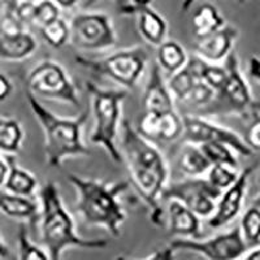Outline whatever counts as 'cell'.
<instances>
[{"mask_svg": "<svg viewBox=\"0 0 260 260\" xmlns=\"http://www.w3.org/2000/svg\"><path fill=\"white\" fill-rule=\"evenodd\" d=\"M120 136V150L130 182L150 210V221L155 226H166L167 213L160 201L171 183L168 161L157 146L141 136L127 120L122 121Z\"/></svg>", "mask_w": 260, "mask_h": 260, "instance_id": "6da1fadb", "label": "cell"}, {"mask_svg": "<svg viewBox=\"0 0 260 260\" xmlns=\"http://www.w3.org/2000/svg\"><path fill=\"white\" fill-rule=\"evenodd\" d=\"M67 180L77 192L76 210L86 224L106 229L111 236L118 237L126 220V211L121 195L129 190L127 181L106 182L95 178H85L68 173Z\"/></svg>", "mask_w": 260, "mask_h": 260, "instance_id": "7a4b0ae2", "label": "cell"}, {"mask_svg": "<svg viewBox=\"0 0 260 260\" xmlns=\"http://www.w3.org/2000/svg\"><path fill=\"white\" fill-rule=\"evenodd\" d=\"M41 203V237L51 260H61L62 252L69 247L85 250H104L110 242L103 238L87 240L76 232L71 213L62 203L60 190L55 182H47L39 191Z\"/></svg>", "mask_w": 260, "mask_h": 260, "instance_id": "3957f363", "label": "cell"}, {"mask_svg": "<svg viewBox=\"0 0 260 260\" xmlns=\"http://www.w3.org/2000/svg\"><path fill=\"white\" fill-rule=\"evenodd\" d=\"M27 103L45 136L46 162L51 168H61L67 159L89 157L91 151L82 139L83 125L87 121V111L74 118L57 116L39 102L37 96L26 91Z\"/></svg>", "mask_w": 260, "mask_h": 260, "instance_id": "277c9868", "label": "cell"}, {"mask_svg": "<svg viewBox=\"0 0 260 260\" xmlns=\"http://www.w3.org/2000/svg\"><path fill=\"white\" fill-rule=\"evenodd\" d=\"M86 90L91 96V110L94 116V129L90 134V142L104 148L107 155L115 162H122L118 137L121 134L122 103L127 91L104 90L91 81L85 82Z\"/></svg>", "mask_w": 260, "mask_h": 260, "instance_id": "5b68a950", "label": "cell"}, {"mask_svg": "<svg viewBox=\"0 0 260 260\" xmlns=\"http://www.w3.org/2000/svg\"><path fill=\"white\" fill-rule=\"evenodd\" d=\"M74 61L81 68L87 69L95 74L108 77L126 89H134L142 77L148 62V55L141 46L126 48L103 57L91 59L87 56H76Z\"/></svg>", "mask_w": 260, "mask_h": 260, "instance_id": "8992f818", "label": "cell"}, {"mask_svg": "<svg viewBox=\"0 0 260 260\" xmlns=\"http://www.w3.org/2000/svg\"><path fill=\"white\" fill-rule=\"evenodd\" d=\"M26 91L37 98L62 102L73 107H81L77 87L59 62L43 60L29 72Z\"/></svg>", "mask_w": 260, "mask_h": 260, "instance_id": "52a82bcc", "label": "cell"}, {"mask_svg": "<svg viewBox=\"0 0 260 260\" xmlns=\"http://www.w3.org/2000/svg\"><path fill=\"white\" fill-rule=\"evenodd\" d=\"M69 43L76 50L101 52L117 45V34L112 18L103 12H81L69 22Z\"/></svg>", "mask_w": 260, "mask_h": 260, "instance_id": "ba28073f", "label": "cell"}, {"mask_svg": "<svg viewBox=\"0 0 260 260\" xmlns=\"http://www.w3.org/2000/svg\"><path fill=\"white\" fill-rule=\"evenodd\" d=\"M169 247L175 251L195 252L207 260H238L250 248L243 240L240 226L203 241L176 238L169 243Z\"/></svg>", "mask_w": 260, "mask_h": 260, "instance_id": "9c48e42d", "label": "cell"}, {"mask_svg": "<svg viewBox=\"0 0 260 260\" xmlns=\"http://www.w3.org/2000/svg\"><path fill=\"white\" fill-rule=\"evenodd\" d=\"M222 191L216 189L204 177L189 178L171 182L162 194V201H178L198 215L201 219H210L215 213Z\"/></svg>", "mask_w": 260, "mask_h": 260, "instance_id": "30bf717a", "label": "cell"}, {"mask_svg": "<svg viewBox=\"0 0 260 260\" xmlns=\"http://www.w3.org/2000/svg\"><path fill=\"white\" fill-rule=\"evenodd\" d=\"M224 65L228 72V80L222 91L216 96L224 102L222 112L252 118L259 113L260 104L255 101L251 87L241 68L240 59L234 51L228 56Z\"/></svg>", "mask_w": 260, "mask_h": 260, "instance_id": "8fae6325", "label": "cell"}, {"mask_svg": "<svg viewBox=\"0 0 260 260\" xmlns=\"http://www.w3.org/2000/svg\"><path fill=\"white\" fill-rule=\"evenodd\" d=\"M182 139L185 143L197 146L212 142L224 143L241 156L250 157L254 155L251 148L246 145L245 139L234 130L215 124L199 115H182Z\"/></svg>", "mask_w": 260, "mask_h": 260, "instance_id": "7c38bea8", "label": "cell"}, {"mask_svg": "<svg viewBox=\"0 0 260 260\" xmlns=\"http://www.w3.org/2000/svg\"><path fill=\"white\" fill-rule=\"evenodd\" d=\"M254 169L255 166H248L243 168L233 186L222 192L221 198L219 199L216 206L215 213L208 219V226L212 229H220L231 224L240 216V213L242 212L243 203H245L248 181L254 173Z\"/></svg>", "mask_w": 260, "mask_h": 260, "instance_id": "4fadbf2b", "label": "cell"}, {"mask_svg": "<svg viewBox=\"0 0 260 260\" xmlns=\"http://www.w3.org/2000/svg\"><path fill=\"white\" fill-rule=\"evenodd\" d=\"M240 36L238 29L225 25L222 29L210 36L195 38V56L210 64H224L228 56L233 52L234 43Z\"/></svg>", "mask_w": 260, "mask_h": 260, "instance_id": "5bb4252c", "label": "cell"}, {"mask_svg": "<svg viewBox=\"0 0 260 260\" xmlns=\"http://www.w3.org/2000/svg\"><path fill=\"white\" fill-rule=\"evenodd\" d=\"M142 104L145 112L166 113L175 111V99L169 91L167 81L162 77V69L156 62L151 68L143 92Z\"/></svg>", "mask_w": 260, "mask_h": 260, "instance_id": "9a60e30c", "label": "cell"}, {"mask_svg": "<svg viewBox=\"0 0 260 260\" xmlns=\"http://www.w3.org/2000/svg\"><path fill=\"white\" fill-rule=\"evenodd\" d=\"M167 225L169 233L181 238L199 240L202 237L201 217L178 201H168Z\"/></svg>", "mask_w": 260, "mask_h": 260, "instance_id": "2e32d148", "label": "cell"}, {"mask_svg": "<svg viewBox=\"0 0 260 260\" xmlns=\"http://www.w3.org/2000/svg\"><path fill=\"white\" fill-rule=\"evenodd\" d=\"M0 212L12 219L27 221L32 226H38L41 222V203L7 190H0Z\"/></svg>", "mask_w": 260, "mask_h": 260, "instance_id": "e0dca14e", "label": "cell"}, {"mask_svg": "<svg viewBox=\"0 0 260 260\" xmlns=\"http://www.w3.org/2000/svg\"><path fill=\"white\" fill-rule=\"evenodd\" d=\"M137 27L141 37L154 47L157 48L167 41L168 24L152 7L143 8L137 13Z\"/></svg>", "mask_w": 260, "mask_h": 260, "instance_id": "ac0fdd59", "label": "cell"}, {"mask_svg": "<svg viewBox=\"0 0 260 260\" xmlns=\"http://www.w3.org/2000/svg\"><path fill=\"white\" fill-rule=\"evenodd\" d=\"M38 48L36 38L29 31L15 36L0 34V59L6 61H22L32 56Z\"/></svg>", "mask_w": 260, "mask_h": 260, "instance_id": "d6986e66", "label": "cell"}, {"mask_svg": "<svg viewBox=\"0 0 260 260\" xmlns=\"http://www.w3.org/2000/svg\"><path fill=\"white\" fill-rule=\"evenodd\" d=\"M4 157L9 167L4 190L12 192V194L31 198L38 187V181H37L36 176L26 169L21 168L15 155H4Z\"/></svg>", "mask_w": 260, "mask_h": 260, "instance_id": "ffe728a7", "label": "cell"}, {"mask_svg": "<svg viewBox=\"0 0 260 260\" xmlns=\"http://www.w3.org/2000/svg\"><path fill=\"white\" fill-rule=\"evenodd\" d=\"M199 81H201V77H199L198 64H197V57L194 56L190 57L189 64L185 68L181 69L177 73L172 74L167 81V85L175 102H180L183 104Z\"/></svg>", "mask_w": 260, "mask_h": 260, "instance_id": "44dd1931", "label": "cell"}, {"mask_svg": "<svg viewBox=\"0 0 260 260\" xmlns=\"http://www.w3.org/2000/svg\"><path fill=\"white\" fill-rule=\"evenodd\" d=\"M225 17L219 8L211 3H203L195 9L191 17L192 31L195 38L210 36L225 26Z\"/></svg>", "mask_w": 260, "mask_h": 260, "instance_id": "7402d4cb", "label": "cell"}, {"mask_svg": "<svg viewBox=\"0 0 260 260\" xmlns=\"http://www.w3.org/2000/svg\"><path fill=\"white\" fill-rule=\"evenodd\" d=\"M178 167L189 178H199L207 176L212 166L199 146L185 143L178 156Z\"/></svg>", "mask_w": 260, "mask_h": 260, "instance_id": "603a6c76", "label": "cell"}, {"mask_svg": "<svg viewBox=\"0 0 260 260\" xmlns=\"http://www.w3.org/2000/svg\"><path fill=\"white\" fill-rule=\"evenodd\" d=\"M189 55L186 50L176 41L167 39L161 46L157 47L156 64L169 76L177 73L189 64Z\"/></svg>", "mask_w": 260, "mask_h": 260, "instance_id": "cb8c5ba5", "label": "cell"}, {"mask_svg": "<svg viewBox=\"0 0 260 260\" xmlns=\"http://www.w3.org/2000/svg\"><path fill=\"white\" fill-rule=\"evenodd\" d=\"M25 133L20 122L15 118L0 116V151L6 155L20 152Z\"/></svg>", "mask_w": 260, "mask_h": 260, "instance_id": "d4e9b609", "label": "cell"}, {"mask_svg": "<svg viewBox=\"0 0 260 260\" xmlns=\"http://www.w3.org/2000/svg\"><path fill=\"white\" fill-rule=\"evenodd\" d=\"M183 121L182 116L175 111L166 113H159L157 120L156 141L161 142H173L176 139L182 138Z\"/></svg>", "mask_w": 260, "mask_h": 260, "instance_id": "484cf974", "label": "cell"}, {"mask_svg": "<svg viewBox=\"0 0 260 260\" xmlns=\"http://www.w3.org/2000/svg\"><path fill=\"white\" fill-rule=\"evenodd\" d=\"M197 57V56H195ZM197 64H198L199 77L206 85H208L217 95L222 91L225 83L228 80V72L224 64H210L207 61H203L202 59L197 57Z\"/></svg>", "mask_w": 260, "mask_h": 260, "instance_id": "4316f807", "label": "cell"}, {"mask_svg": "<svg viewBox=\"0 0 260 260\" xmlns=\"http://www.w3.org/2000/svg\"><path fill=\"white\" fill-rule=\"evenodd\" d=\"M240 229L248 247L260 246V208L251 206L241 216Z\"/></svg>", "mask_w": 260, "mask_h": 260, "instance_id": "83f0119b", "label": "cell"}, {"mask_svg": "<svg viewBox=\"0 0 260 260\" xmlns=\"http://www.w3.org/2000/svg\"><path fill=\"white\" fill-rule=\"evenodd\" d=\"M203 154L211 162V166H229L240 169V161L237 155L229 146L224 143H204L199 146Z\"/></svg>", "mask_w": 260, "mask_h": 260, "instance_id": "f1b7e54d", "label": "cell"}, {"mask_svg": "<svg viewBox=\"0 0 260 260\" xmlns=\"http://www.w3.org/2000/svg\"><path fill=\"white\" fill-rule=\"evenodd\" d=\"M41 36L45 42L52 48L64 47L71 39V29L69 24L64 18L53 21L51 24L41 27Z\"/></svg>", "mask_w": 260, "mask_h": 260, "instance_id": "f546056e", "label": "cell"}, {"mask_svg": "<svg viewBox=\"0 0 260 260\" xmlns=\"http://www.w3.org/2000/svg\"><path fill=\"white\" fill-rule=\"evenodd\" d=\"M241 171L242 169L229 166H212L207 173V180L212 186L224 192L236 183V181L240 177Z\"/></svg>", "mask_w": 260, "mask_h": 260, "instance_id": "4dcf8cb0", "label": "cell"}, {"mask_svg": "<svg viewBox=\"0 0 260 260\" xmlns=\"http://www.w3.org/2000/svg\"><path fill=\"white\" fill-rule=\"evenodd\" d=\"M18 260H51L48 252L31 242L25 225L18 232Z\"/></svg>", "mask_w": 260, "mask_h": 260, "instance_id": "1f68e13d", "label": "cell"}, {"mask_svg": "<svg viewBox=\"0 0 260 260\" xmlns=\"http://www.w3.org/2000/svg\"><path fill=\"white\" fill-rule=\"evenodd\" d=\"M61 8L53 0H41L36 4V26L39 29L59 20Z\"/></svg>", "mask_w": 260, "mask_h": 260, "instance_id": "d6a6232c", "label": "cell"}, {"mask_svg": "<svg viewBox=\"0 0 260 260\" xmlns=\"http://www.w3.org/2000/svg\"><path fill=\"white\" fill-rule=\"evenodd\" d=\"M243 139L246 145L251 148L252 152H260V113L251 118V122L246 129Z\"/></svg>", "mask_w": 260, "mask_h": 260, "instance_id": "836d02e7", "label": "cell"}, {"mask_svg": "<svg viewBox=\"0 0 260 260\" xmlns=\"http://www.w3.org/2000/svg\"><path fill=\"white\" fill-rule=\"evenodd\" d=\"M24 31H27V27L18 20L17 15L2 16L0 17V34L15 36V34H20V32Z\"/></svg>", "mask_w": 260, "mask_h": 260, "instance_id": "e575fe53", "label": "cell"}, {"mask_svg": "<svg viewBox=\"0 0 260 260\" xmlns=\"http://www.w3.org/2000/svg\"><path fill=\"white\" fill-rule=\"evenodd\" d=\"M36 4L37 3H30V2L21 0L17 7L16 15H17L18 20L26 27L36 25Z\"/></svg>", "mask_w": 260, "mask_h": 260, "instance_id": "d590c367", "label": "cell"}, {"mask_svg": "<svg viewBox=\"0 0 260 260\" xmlns=\"http://www.w3.org/2000/svg\"><path fill=\"white\" fill-rule=\"evenodd\" d=\"M175 252H176L175 250L168 246V247L162 248V250H159V251L154 252V254L151 255V256H148L147 259H145V260H176ZM115 260H132V259H127V257H125V256H117Z\"/></svg>", "mask_w": 260, "mask_h": 260, "instance_id": "8d00e7d4", "label": "cell"}, {"mask_svg": "<svg viewBox=\"0 0 260 260\" xmlns=\"http://www.w3.org/2000/svg\"><path fill=\"white\" fill-rule=\"evenodd\" d=\"M21 0H0V17L2 16L16 15Z\"/></svg>", "mask_w": 260, "mask_h": 260, "instance_id": "74e56055", "label": "cell"}, {"mask_svg": "<svg viewBox=\"0 0 260 260\" xmlns=\"http://www.w3.org/2000/svg\"><path fill=\"white\" fill-rule=\"evenodd\" d=\"M11 92H12V83H11L7 76L0 73V102L7 99L11 95Z\"/></svg>", "mask_w": 260, "mask_h": 260, "instance_id": "f35d334b", "label": "cell"}, {"mask_svg": "<svg viewBox=\"0 0 260 260\" xmlns=\"http://www.w3.org/2000/svg\"><path fill=\"white\" fill-rule=\"evenodd\" d=\"M248 73L254 80L260 82V57L254 55L248 60Z\"/></svg>", "mask_w": 260, "mask_h": 260, "instance_id": "ab89813d", "label": "cell"}, {"mask_svg": "<svg viewBox=\"0 0 260 260\" xmlns=\"http://www.w3.org/2000/svg\"><path fill=\"white\" fill-rule=\"evenodd\" d=\"M8 171H9V167L6 157L0 156V189H4L7 177H8Z\"/></svg>", "mask_w": 260, "mask_h": 260, "instance_id": "60d3db41", "label": "cell"}, {"mask_svg": "<svg viewBox=\"0 0 260 260\" xmlns=\"http://www.w3.org/2000/svg\"><path fill=\"white\" fill-rule=\"evenodd\" d=\"M9 257H11V250H9L7 243L2 238V234H0V260L9 259Z\"/></svg>", "mask_w": 260, "mask_h": 260, "instance_id": "b9f144b4", "label": "cell"}, {"mask_svg": "<svg viewBox=\"0 0 260 260\" xmlns=\"http://www.w3.org/2000/svg\"><path fill=\"white\" fill-rule=\"evenodd\" d=\"M60 8H64V9H71L73 8L76 4L80 2V0H53Z\"/></svg>", "mask_w": 260, "mask_h": 260, "instance_id": "7bdbcfd3", "label": "cell"}, {"mask_svg": "<svg viewBox=\"0 0 260 260\" xmlns=\"http://www.w3.org/2000/svg\"><path fill=\"white\" fill-rule=\"evenodd\" d=\"M245 260H260V246H256L251 252H248Z\"/></svg>", "mask_w": 260, "mask_h": 260, "instance_id": "ee69618b", "label": "cell"}, {"mask_svg": "<svg viewBox=\"0 0 260 260\" xmlns=\"http://www.w3.org/2000/svg\"><path fill=\"white\" fill-rule=\"evenodd\" d=\"M197 0H182V4H181V12L186 13L189 12L191 7L194 6V3Z\"/></svg>", "mask_w": 260, "mask_h": 260, "instance_id": "f6af8a7d", "label": "cell"}, {"mask_svg": "<svg viewBox=\"0 0 260 260\" xmlns=\"http://www.w3.org/2000/svg\"><path fill=\"white\" fill-rule=\"evenodd\" d=\"M98 2H99V0H86L85 3H83V8H90V7H92L95 3H98ZM115 2H116V6H118V4L121 3L122 0H115Z\"/></svg>", "mask_w": 260, "mask_h": 260, "instance_id": "bcb514c9", "label": "cell"}, {"mask_svg": "<svg viewBox=\"0 0 260 260\" xmlns=\"http://www.w3.org/2000/svg\"><path fill=\"white\" fill-rule=\"evenodd\" d=\"M252 206H255V207L260 208V192L256 195V197H255L254 199H252Z\"/></svg>", "mask_w": 260, "mask_h": 260, "instance_id": "7dc6e473", "label": "cell"}, {"mask_svg": "<svg viewBox=\"0 0 260 260\" xmlns=\"http://www.w3.org/2000/svg\"><path fill=\"white\" fill-rule=\"evenodd\" d=\"M24 2H30V3H39L41 0H24Z\"/></svg>", "mask_w": 260, "mask_h": 260, "instance_id": "c3c4849f", "label": "cell"}, {"mask_svg": "<svg viewBox=\"0 0 260 260\" xmlns=\"http://www.w3.org/2000/svg\"><path fill=\"white\" fill-rule=\"evenodd\" d=\"M257 182H259V185H260V172H259V176H257Z\"/></svg>", "mask_w": 260, "mask_h": 260, "instance_id": "681fc988", "label": "cell"}]
</instances>
